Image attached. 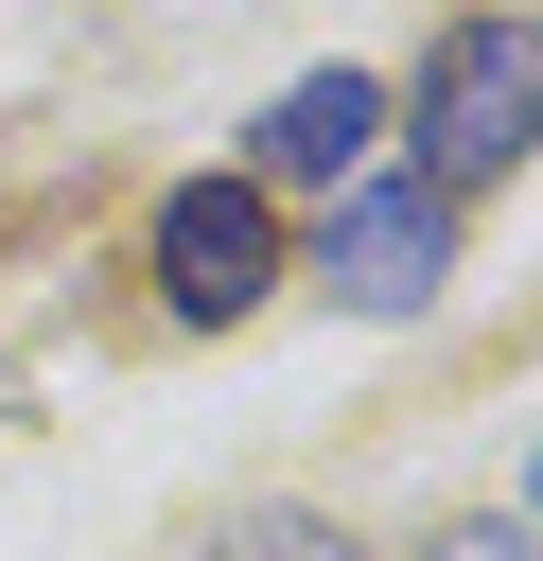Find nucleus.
<instances>
[{
	"label": "nucleus",
	"instance_id": "f257e3e1",
	"mask_svg": "<svg viewBox=\"0 0 543 561\" xmlns=\"http://www.w3.org/2000/svg\"><path fill=\"white\" fill-rule=\"evenodd\" d=\"M403 123H420V193H490L543 140V18H455Z\"/></svg>",
	"mask_w": 543,
	"mask_h": 561
},
{
	"label": "nucleus",
	"instance_id": "f03ea898",
	"mask_svg": "<svg viewBox=\"0 0 543 561\" xmlns=\"http://www.w3.org/2000/svg\"><path fill=\"white\" fill-rule=\"evenodd\" d=\"M315 280H333L350 316H420V298L455 280V193H420V175H350V193H333Z\"/></svg>",
	"mask_w": 543,
	"mask_h": 561
},
{
	"label": "nucleus",
	"instance_id": "7ed1b4c3",
	"mask_svg": "<svg viewBox=\"0 0 543 561\" xmlns=\"http://www.w3.org/2000/svg\"><path fill=\"white\" fill-rule=\"evenodd\" d=\"M263 280H280V210H263V175H193V193H158V298H175L193 333L263 316Z\"/></svg>",
	"mask_w": 543,
	"mask_h": 561
},
{
	"label": "nucleus",
	"instance_id": "20e7f679",
	"mask_svg": "<svg viewBox=\"0 0 543 561\" xmlns=\"http://www.w3.org/2000/svg\"><path fill=\"white\" fill-rule=\"evenodd\" d=\"M368 140H385V88H368V70H298V88L263 105V140H245V158H263V175L350 193V175H368Z\"/></svg>",
	"mask_w": 543,
	"mask_h": 561
},
{
	"label": "nucleus",
	"instance_id": "39448f33",
	"mask_svg": "<svg viewBox=\"0 0 543 561\" xmlns=\"http://www.w3.org/2000/svg\"><path fill=\"white\" fill-rule=\"evenodd\" d=\"M228 561H350L315 508H228Z\"/></svg>",
	"mask_w": 543,
	"mask_h": 561
},
{
	"label": "nucleus",
	"instance_id": "423d86ee",
	"mask_svg": "<svg viewBox=\"0 0 543 561\" xmlns=\"http://www.w3.org/2000/svg\"><path fill=\"white\" fill-rule=\"evenodd\" d=\"M438 561H525V526H455V543H438Z\"/></svg>",
	"mask_w": 543,
	"mask_h": 561
},
{
	"label": "nucleus",
	"instance_id": "0eeeda50",
	"mask_svg": "<svg viewBox=\"0 0 543 561\" xmlns=\"http://www.w3.org/2000/svg\"><path fill=\"white\" fill-rule=\"evenodd\" d=\"M525 491H543V473H525Z\"/></svg>",
	"mask_w": 543,
	"mask_h": 561
}]
</instances>
